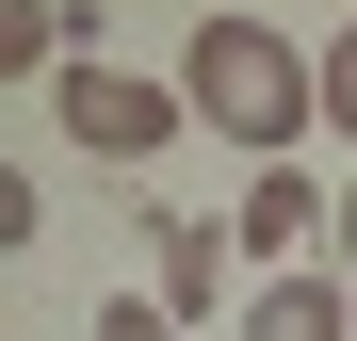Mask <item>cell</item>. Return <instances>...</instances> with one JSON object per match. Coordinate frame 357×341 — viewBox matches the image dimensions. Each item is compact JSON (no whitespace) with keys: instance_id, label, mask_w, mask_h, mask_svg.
Returning a JSON list of instances; mask_svg holds the SVG:
<instances>
[{"instance_id":"3957f363","label":"cell","mask_w":357,"mask_h":341,"mask_svg":"<svg viewBox=\"0 0 357 341\" xmlns=\"http://www.w3.org/2000/svg\"><path fill=\"white\" fill-rule=\"evenodd\" d=\"M325 179H309V162H244V211H227V244H244V260H309L325 244Z\"/></svg>"},{"instance_id":"277c9868","label":"cell","mask_w":357,"mask_h":341,"mask_svg":"<svg viewBox=\"0 0 357 341\" xmlns=\"http://www.w3.org/2000/svg\"><path fill=\"white\" fill-rule=\"evenodd\" d=\"M244 341H357V276L341 260H276L244 293Z\"/></svg>"},{"instance_id":"9c48e42d","label":"cell","mask_w":357,"mask_h":341,"mask_svg":"<svg viewBox=\"0 0 357 341\" xmlns=\"http://www.w3.org/2000/svg\"><path fill=\"white\" fill-rule=\"evenodd\" d=\"M325 260H341V276H357V179H341V211H325Z\"/></svg>"},{"instance_id":"30bf717a","label":"cell","mask_w":357,"mask_h":341,"mask_svg":"<svg viewBox=\"0 0 357 341\" xmlns=\"http://www.w3.org/2000/svg\"><path fill=\"white\" fill-rule=\"evenodd\" d=\"M341 17H357V0H341Z\"/></svg>"},{"instance_id":"6da1fadb","label":"cell","mask_w":357,"mask_h":341,"mask_svg":"<svg viewBox=\"0 0 357 341\" xmlns=\"http://www.w3.org/2000/svg\"><path fill=\"white\" fill-rule=\"evenodd\" d=\"M178 98H195L211 146H244V162H309V130H325V49H292L276 17H195Z\"/></svg>"},{"instance_id":"5b68a950","label":"cell","mask_w":357,"mask_h":341,"mask_svg":"<svg viewBox=\"0 0 357 341\" xmlns=\"http://www.w3.org/2000/svg\"><path fill=\"white\" fill-rule=\"evenodd\" d=\"M227 260H244L227 227H195V211H146V293H162L178 325H211V309H227Z\"/></svg>"},{"instance_id":"7a4b0ae2","label":"cell","mask_w":357,"mask_h":341,"mask_svg":"<svg viewBox=\"0 0 357 341\" xmlns=\"http://www.w3.org/2000/svg\"><path fill=\"white\" fill-rule=\"evenodd\" d=\"M49 114H66V146H82V162H162L178 130H195V98L146 82V66H66V98H49Z\"/></svg>"},{"instance_id":"ba28073f","label":"cell","mask_w":357,"mask_h":341,"mask_svg":"<svg viewBox=\"0 0 357 341\" xmlns=\"http://www.w3.org/2000/svg\"><path fill=\"white\" fill-rule=\"evenodd\" d=\"M325 130H341V146H357V17H341V33H325Z\"/></svg>"},{"instance_id":"52a82bcc","label":"cell","mask_w":357,"mask_h":341,"mask_svg":"<svg viewBox=\"0 0 357 341\" xmlns=\"http://www.w3.org/2000/svg\"><path fill=\"white\" fill-rule=\"evenodd\" d=\"M82 341H195V325H178V309H162V293H114V309H98V325H82Z\"/></svg>"},{"instance_id":"8992f818","label":"cell","mask_w":357,"mask_h":341,"mask_svg":"<svg viewBox=\"0 0 357 341\" xmlns=\"http://www.w3.org/2000/svg\"><path fill=\"white\" fill-rule=\"evenodd\" d=\"M49 49H66V66H98V0H0V66L49 82Z\"/></svg>"}]
</instances>
